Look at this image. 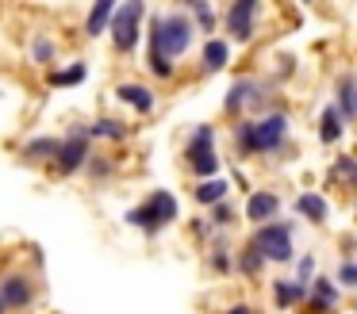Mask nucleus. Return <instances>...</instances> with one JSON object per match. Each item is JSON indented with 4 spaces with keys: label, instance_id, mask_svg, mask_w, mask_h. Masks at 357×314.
Returning a JSON list of instances; mask_svg holds the SVG:
<instances>
[{
    "label": "nucleus",
    "instance_id": "obj_2",
    "mask_svg": "<svg viewBox=\"0 0 357 314\" xmlns=\"http://www.w3.org/2000/svg\"><path fill=\"white\" fill-rule=\"evenodd\" d=\"M200 31H196L192 15H188L185 4L165 8V12H150V27H146V54H158V58L181 61L188 50L196 46Z\"/></svg>",
    "mask_w": 357,
    "mask_h": 314
},
{
    "label": "nucleus",
    "instance_id": "obj_27",
    "mask_svg": "<svg viewBox=\"0 0 357 314\" xmlns=\"http://www.w3.org/2000/svg\"><path fill=\"white\" fill-rule=\"evenodd\" d=\"M85 77H89L85 61H70V65H62V69H50L47 84H50V88H70V84H81Z\"/></svg>",
    "mask_w": 357,
    "mask_h": 314
},
{
    "label": "nucleus",
    "instance_id": "obj_36",
    "mask_svg": "<svg viewBox=\"0 0 357 314\" xmlns=\"http://www.w3.org/2000/svg\"><path fill=\"white\" fill-rule=\"evenodd\" d=\"M0 314H8V306H4V295H0Z\"/></svg>",
    "mask_w": 357,
    "mask_h": 314
},
{
    "label": "nucleus",
    "instance_id": "obj_9",
    "mask_svg": "<svg viewBox=\"0 0 357 314\" xmlns=\"http://www.w3.org/2000/svg\"><path fill=\"white\" fill-rule=\"evenodd\" d=\"M89 157H93L89 123H73V127L66 130V138H62V153H58V161H54V173L58 176H73V173H81V168L89 165Z\"/></svg>",
    "mask_w": 357,
    "mask_h": 314
},
{
    "label": "nucleus",
    "instance_id": "obj_33",
    "mask_svg": "<svg viewBox=\"0 0 357 314\" xmlns=\"http://www.w3.org/2000/svg\"><path fill=\"white\" fill-rule=\"evenodd\" d=\"M188 230H192V234H196V237H200V245H208V242H211V237H215V234H219V230H215V226H211V222H208V219H204V214H200V219H192V226H188Z\"/></svg>",
    "mask_w": 357,
    "mask_h": 314
},
{
    "label": "nucleus",
    "instance_id": "obj_3",
    "mask_svg": "<svg viewBox=\"0 0 357 314\" xmlns=\"http://www.w3.org/2000/svg\"><path fill=\"white\" fill-rule=\"evenodd\" d=\"M273 88L277 81H265L257 73H242L231 81V88L223 92V115L231 123H242V119H254V115H265L273 111Z\"/></svg>",
    "mask_w": 357,
    "mask_h": 314
},
{
    "label": "nucleus",
    "instance_id": "obj_12",
    "mask_svg": "<svg viewBox=\"0 0 357 314\" xmlns=\"http://www.w3.org/2000/svg\"><path fill=\"white\" fill-rule=\"evenodd\" d=\"M269 291H273V306H277V314H296L300 306H307L311 283H300L296 276H277Z\"/></svg>",
    "mask_w": 357,
    "mask_h": 314
},
{
    "label": "nucleus",
    "instance_id": "obj_24",
    "mask_svg": "<svg viewBox=\"0 0 357 314\" xmlns=\"http://www.w3.org/2000/svg\"><path fill=\"white\" fill-rule=\"evenodd\" d=\"M89 138H96V142H127L131 138V123L116 119V115H96L89 123Z\"/></svg>",
    "mask_w": 357,
    "mask_h": 314
},
{
    "label": "nucleus",
    "instance_id": "obj_10",
    "mask_svg": "<svg viewBox=\"0 0 357 314\" xmlns=\"http://www.w3.org/2000/svg\"><path fill=\"white\" fill-rule=\"evenodd\" d=\"M280 214H284V199H280V191H273V188H254L246 196V203H242V219H246L254 230L277 222Z\"/></svg>",
    "mask_w": 357,
    "mask_h": 314
},
{
    "label": "nucleus",
    "instance_id": "obj_7",
    "mask_svg": "<svg viewBox=\"0 0 357 314\" xmlns=\"http://www.w3.org/2000/svg\"><path fill=\"white\" fill-rule=\"evenodd\" d=\"M261 15H265L261 0H231L223 8V35L234 46H250L261 35Z\"/></svg>",
    "mask_w": 357,
    "mask_h": 314
},
{
    "label": "nucleus",
    "instance_id": "obj_26",
    "mask_svg": "<svg viewBox=\"0 0 357 314\" xmlns=\"http://www.w3.org/2000/svg\"><path fill=\"white\" fill-rule=\"evenodd\" d=\"M116 8H119V4H112V0H96V4L89 8V15H85V38H100V35H108Z\"/></svg>",
    "mask_w": 357,
    "mask_h": 314
},
{
    "label": "nucleus",
    "instance_id": "obj_19",
    "mask_svg": "<svg viewBox=\"0 0 357 314\" xmlns=\"http://www.w3.org/2000/svg\"><path fill=\"white\" fill-rule=\"evenodd\" d=\"M334 107L342 111L346 127L357 123V73H338L334 77Z\"/></svg>",
    "mask_w": 357,
    "mask_h": 314
},
{
    "label": "nucleus",
    "instance_id": "obj_31",
    "mask_svg": "<svg viewBox=\"0 0 357 314\" xmlns=\"http://www.w3.org/2000/svg\"><path fill=\"white\" fill-rule=\"evenodd\" d=\"M331 276L338 280V288H342V291H357V257L338 260V268H334Z\"/></svg>",
    "mask_w": 357,
    "mask_h": 314
},
{
    "label": "nucleus",
    "instance_id": "obj_35",
    "mask_svg": "<svg viewBox=\"0 0 357 314\" xmlns=\"http://www.w3.org/2000/svg\"><path fill=\"white\" fill-rule=\"evenodd\" d=\"M292 73H296V58H292V54H284L280 65H277V77H292Z\"/></svg>",
    "mask_w": 357,
    "mask_h": 314
},
{
    "label": "nucleus",
    "instance_id": "obj_4",
    "mask_svg": "<svg viewBox=\"0 0 357 314\" xmlns=\"http://www.w3.org/2000/svg\"><path fill=\"white\" fill-rule=\"evenodd\" d=\"M181 161H185L188 176H192L196 184L223 176V157H219V130L211 127V123L192 127V130H188V138H185V150H181Z\"/></svg>",
    "mask_w": 357,
    "mask_h": 314
},
{
    "label": "nucleus",
    "instance_id": "obj_30",
    "mask_svg": "<svg viewBox=\"0 0 357 314\" xmlns=\"http://www.w3.org/2000/svg\"><path fill=\"white\" fill-rule=\"evenodd\" d=\"M238 219H242V207L234 203V199H227V203H219V207H211V211H208V222L215 230H227V234H231V226Z\"/></svg>",
    "mask_w": 357,
    "mask_h": 314
},
{
    "label": "nucleus",
    "instance_id": "obj_18",
    "mask_svg": "<svg viewBox=\"0 0 357 314\" xmlns=\"http://www.w3.org/2000/svg\"><path fill=\"white\" fill-rule=\"evenodd\" d=\"M315 138L323 146H338L342 138H346V119H342V111L334 107V100L331 104H323L319 107V119H315Z\"/></svg>",
    "mask_w": 357,
    "mask_h": 314
},
{
    "label": "nucleus",
    "instance_id": "obj_25",
    "mask_svg": "<svg viewBox=\"0 0 357 314\" xmlns=\"http://www.w3.org/2000/svg\"><path fill=\"white\" fill-rule=\"evenodd\" d=\"M269 268H273V265H269V260H265L250 242L238 245V257H234V276H242V280H261Z\"/></svg>",
    "mask_w": 357,
    "mask_h": 314
},
{
    "label": "nucleus",
    "instance_id": "obj_17",
    "mask_svg": "<svg viewBox=\"0 0 357 314\" xmlns=\"http://www.w3.org/2000/svg\"><path fill=\"white\" fill-rule=\"evenodd\" d=\"M0 295H4V306L8 311H24V306L35 303V283L27 272H8L0 280Z\"/></svg>",
    "mask_w": 357,
    "mask_h": 314
},
{
    "label": "nucleus",
    "instance_id": "obj_37",
    "mask_svg": "<svg viewBox=\"0 0 357 314\" xmlns=\"http://www.w3.org/2000/svg\"><path fill=\"white\" fill-rule=\"evenodd\" d=\"M354 157H357V146H354Z\"/></svg>",
    "mask_w": 357,
    "mask_h": 314
},
{
    "label": "nucleus",
    "instance_id": "obj_16",
    "mask_svg": "<svg viewBox=\"0 0 357 314\" xmlns=\"http://www.w3.org/2000/svg\"><path fill=\"white\" fill-rule=\"evenodd\" d=\"M116 100L123 107H131L135 115H150L158 107V92L142 81H119L116 84Z\"/></svg>",
    "mask_w": 357,
    "mask_h": 314
},
{
    "label": "nucleus",
    "instance_id": "obj_34",
    "mask_svg": "<svg viewBox=\"0 0 357 314\" xmlns=\"http://www.w3.org/2000/svg\"><path fill=\"white\" fill-rule=\"evenodd\" d=\"M223 314H261V311H257V306L250 303V299H238V303H231Z\"/></svg>",
    "mask_w": 357,
    "mask_h": 314
},
{
    "label": "nucleus",
    "instance_id": "obj_6",
    "mask_svg": "<svg viewBox=\"0 0 357 314\" xmlns=\"http://www.w3.org/2000/svg\"><path fill=\"white\" fill-rule=\"evenodd\" d=\"M250 245H254L269 265H280V268H288V265L300 260V249H296V226L288 219H277V222H269V226L250 230Z\"/></svg>",
    "mask_w": 357,
    "mask_h": 314
},
{
    "label": "nucleus",
    "instance_id": "obj_11",
    "mask_svg": "<svg viewBox=\"0 0 357 314\" xmlns=\"http://www.w3.org/2000/svg\"><path fill=\"white\" fill-rule=\"evenodd\" d=\"M234 257H238V245H234V237L227 234V230H219V234L204 245V268H208V276H215V280L234 276Z\"/></svg>",
    "mask_w": 357,
    "mask_h": 314
},
{
    "label": "nucleus",
    "instance_id": "obj_32",
    "mask_svg": "<svg viewBox=\"0 0 357 314\" xmlns=\"http://www.w3.org/2000/svg\"><path fill=\"white\" fill-rule=\"evenodd\" d=\"M296 280L300 283H311L319 276V260H315V253H300V260H296Z\"/></svg>",
    "mask_w": 357,
    "mask_h": 314
},
{
    "label": "nucleus",
    "instance_id": "obj_8",
    "mask_svg": "<svg viewBox=\"0 0 357 314\" xmlns=\"http://www.w3.org/2000/svg\"><path fill=\"white\" fill-rule=\"evenodd\" d=\"M150 15V8L142 4V0H127V4L116 8V15H112V50L116 54H135V46H139L142 38V19Z\"/></svg>",
    "mask_w": 357,
    "mask_h": 314
},
{
    "label": "nucleus",
    "instance_id": "obj_29",
    "mask_svg": "<svg viewBox=\"0 0 357 314\" xmlns=\"http://www.w3.org/2000/svg\"><path fill=\"white\" fill-rule=\"evenodd\" d=\"M85 176L93 184H108L112 176H116V157H112V153H93L89 165H85Z\"/></svg>",
    "mask_w": 357,
    "mask_h": 314
},
{
    "label": "nucleus",
    "instance_id": "obj_1",
    "mask_svg": "<svg viewBox=\"0 0 357 314\" xmlns=\"http://www.w3.org/2000/svg\"><path fill=\"white\" fill-rule=\"evenodd\" d=\"M292 138V111L288 107H273L254 119L231 123V150L238 161L250 157H277Z\"/></svg>",
    "mask_w": 357,
    "mask_h": 314
},
{
    "label": "nucleus",
    "instance_id": "obj_5",
    "mask_svg": "<svg viewBox=\"0 0 357 314\" xmlns=\"http://www.w3.org/2000/svg\"><path fill=\"white\" fill-rule=\"evenodd\" d=\"M177 219H181V203H177V196H173V191H165V188H154L146 199H142V203H135L131 211L123 214L127 226L142 230L146 237H158L162 230H169Z\"/></svg>",
    "mask_w": 357,
    "mask_h": 314
},
{
    "label": "nucleus",
    "instance_id": "obj_13",
    "mask_svg": "<svg viewBox=\"0 0 357 314\" xmlns=\"http://www.w3.org/2000/svg\"><path fill=\"white\" fill-rule=\"evenodd\" d=\"M234 58V42L227 35H215V38H204L200 42V61H196V69H200V77H215L223 73L227 65H231Z\"/></svg>",
    "mask_w": 357,
    "mask_h": 314
},
{
    "label": "nucleus",
    "instance_id": "obj_28",
    "mask_svg": "<svg viewBox=\"0 0 357 314\" xmlns=\"http://www.w3.org/2000/svg\"><path fill=\"white\" fill-rule=\"evenodd\" d=\"M50 61H58V42H54V35H47V31H35V38H31V65H50Z\"/></svg>",
    "mask_w": 357,
    "mask_h": 314
},
{
    "label": "nucleus",
    "instance_id": "obj_23",
    "mask_svg": "<svg viewBox=\"0 0 357 314\" xmlns=\"http://www.w3.org/2000/svg\"><path fill=\"white\" fill-rule=\"evenodd\" d=\"M185 8H188V15H192L196 31H200L204 38H215L219 23H223V12H219L215 4H208V0H185Z\"/></svg>",
    "mask_w": 357,
    "mask_h": 314
},
{
    "label": "nucleus",
    "instance_id": "obj_20",
    "mask_svg": "<svg viewBox=\"0 0 357 314\" xmlns=\"http://www.w3.org/2000/svg\"><path fill=\"white\" fill-rule=\"evenodd\" d=\"M24 161L27 165H54L58 161V153H62V138H54V134H39V138H27L24 142Z\"/></svg>",
    "mask_w": 357,
    "mask_h": 314
},
{
    "label": "nucleus",
    "instance_id": "obj_15",
    "mask_svg": "<svg viewBox=\"0 0 357 314\" xmlns=\"http://www.w3.org/2000/svg\"><path fill=\"white\" fill-rule=\"evenodd\" d=\"M292 211L300 214L303 222H311V226H326V222H331V199L315 188H303L300 196L292 199Z\"/></svg>",
    "mask_w": 357,
    "mask_h": 314
},
{
    "label": "nucleus",
    "instance_id": "obj_22",
    "mask_svg": "<svg viewBox=\"0 0 357 314\" xmlns=\"http://www.w3.org/2000/svg\"><path fill=\"white\" fill-rule=\"evenodd\" d=\"M231 199V180L227 176H215V180H200V184H192V203L196 207H219V203H227Z\"/></svg>",
    "mask_w": 357,
    "mask_h": 314
},
{
    "label": "nucleus",
    "instance_id": "obj_21",
    "mask_svg": "<svg viewBox=\"0 0 357 314\" xmlns=\"http://www.w3.org/2000/svg\"><path fill=\"white\" fill-rule=\"evenodd\" d=\"M326 180H331L334 188H342L349 199H357V157H354V153H338V157L331 161Z\"/></svg>",
    "mask_w": 357,
    "mask_h": 314
},
{
    "label": "nucleus",
    "instance_id": "obj_14",
    "mask_svg": "<svg viewBox=\"0 0 357 314\" xmlns=\"http://www.w3.org/2000/svg\"><path fill=\"white\" fill-rule=\"evenodd\" d=\"M338 306H342V288H338V280L319 272L315 280H311L307 314H338Z\"/></svg>",
    "mask_w": 357,
    "mask_h": 314
}]
</instances>
